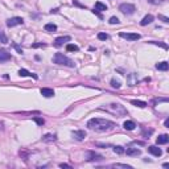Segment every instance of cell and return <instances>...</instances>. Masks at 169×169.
<instances>
[{"mask_svg": "<svg viewBox=\"0 0 169 169\" xmlns=\"http://www.w3.org/2000/svg\"><path fill=\"white\" fill-rule=\"evenodd\" d=\"M57 140V136L55 135H52V133H46L42 136V141H45V143H53Z\"/></svg>", "mask_w": 169, "mask_h": 169, "instance_id": "obj_13", "label": "cell"}, {"mask_svg": "<svg viewBox=\"0 0 169 169\" xmlns=\"http://www.w3.org/2000/svg\"><path fill=\"white\" fill-rule=\"evenodd\" d=\"M119 11L124 15H133L135 11H136V7L133 4H130V3H124V4H120L119 5Z\"/></svg>", "mask_w": 169, "mask_h": 169, "instance_id": "obj_4", "label": "cell"}, {"mask_svg": "<svg viewBox=\"0 0 169 169\" xmlns=\"http://www.w3.org/2000/svg\"><path fill=\"white\" fill-rule=\"evenodd\" d=\"M94 9L98 11V12H103V11H107V5L103 4V3H101V1H97V3H95Z\"/></svg>", "mask_w": 169, "mask_h": 169, "instance_id": "obj_21", "label": "cell"}, {"mask_svg": "<svg viewBox=\"0 0 169 169\" xmlns=\"http://www.w3.org/2000/svg\"><path fill=\"white\" fill-rule=\"evenodd\" d=\"M44 29H45L46 32H55V30H57V25L53 23H49V24H45Z\"/></svg>", "mask_w": 169, "mask_h": 169, "instance_id": "obj_22", "label": "cell"}, {"mask_svg": "<svg viewBox=\"0 0 169 169\" xmlns=\"http://www.w3.org/2000/svg\"><path fill=\"white\" fill-rule=\"evenodd\" d=\"M123 127H124V130H127V131H133L135 130V127H136V124H135V122H132V120H126L123 123Z\"/></svg>", "mask_w": 169, "mask_h": 169, "instance_id": "obj_15", "label": "cell"}, {"mask_svg": "<svg viewBox=\"0 0 169 169\" xmlns=\"http://www.w3.org/2000/svg\"><path fill=\"white\" fill-rule=\"evenodd\" d=\"M73 137H74L75 140H78V141H82V140L86 137V132L84 131H73Z\"/></svg>", "mask_w": 169, "mask_h": 169, "instance_id": "obj_12", "label": "cell"}, {"mask_svg": "<svg viewBox=\"0 0 169 169\" xmlns=\"http://www.w3.org/2000/svg\"><path fill=\"white\" fill-rule=\"evenodd\" d=\"M59 166H61V168H69V169H72V165H69V164H59Z\"/></svg>", "mask_w": 169, "mask_h": 169, "instance_id": "obj_37", "label": "cell"}, {"mask_svg": "<svg viewBox=\"0 0 169 169\" xmlns=\"http://www.w3.org/2000/svg\"><path fill=\"white\" fill-rule=\"evenodd\" d=\"M108 23H110L111 25H115V24H119V19H118L116 16H112V17H110V20H108Z\"/></svg>", "mask_w": 169, "mask_h": 169, "instance_id": "obj_29", "label": "cell"}, {"mask_svg": "<svg viewBox=\"0 0 169 169\" xmlns=\"http://www.w3.org/2000/svg\"><path fill=\"white\" fill-rule=\"evenodd\" d=\"M111 86H112V87H115V89H119V87H120V82L116 81V79H112V81H111Z\"/></svg>", "mask_w": 169, "mask_h": 169, "instance_id": "obj_31", "label": "cell"}, {"mask_svg": "<svg viewBox=\"0 0 169 169\" xmlns=\"http://www.w3.org/2000/svg\"><path fill=\"white\" fill-rule=\"evenodd\" d=\"M152 21H153V16H152V15H147V16L144 17L141 21H140V25L145 26V25H148V24H151Z\"/></svg>", "mask_w": 169, "mask_h": 169, "instance_id": "obj_19", "label": "cell"}, {"mask_svg": "<svg viewBox=\"0 0 169 169\" xmlns=\"http://www.w3.org/2000/svg\"><path fill=\"white\" fill-rule=\"evenodd\" d=\"M24 24V20L23 17H11V19L7 20V26H16V25H23Z\"/></svg>", "mask_w": 169, "mask_h": 169, "instance_id": "obj_5", "label": "cell"}, {"mask_svg": "<svg viewBox=\"0 0 169 169\" xmlns=\"http://www.w3.org/2000/svg\"><path fill=\"white\" fill-rule=\"evenodd\" d=\"M87 127L95 132H108L114 130L115 123L107 119H101V118H93L87 122Z\"/></svg>", "mask_w": 169, "mask_h": 169, "instance_id": "obj_1", "label": "cell"}, {"mask_svg": "<svg viewBox=\"0 0 169 169\" xmlns=\"http://www.w3.org/2000/svg\"><path fill=\"white\" fill-rule=\"evenodd\" d=\"M164 126H165L166 128H169V119H165V122H164Z\"/></svg>", "mask_w": 169, "mask_h": 169, "instance_id": "obj_38", "label": "cell"}, {"mask_svg": "<svg viewBox=\"0 0 169 169\" xmlns=\"http://www.w3.org/2000/svg\"><path fill=\"white\" fill-rule=\"evenodd\" d=\"M152 133H153V130H152V128H149V130H147V128H143V131H141V135H143L145 139H147V137H149Z\"/></svg>", "mask_w": 169, "mask_h": 169, "instance_id": "obj_25", "label": "cell"}, {"mask_svg": "<svg viewBox=\"0 0 169 169\" xmlns=\"http://www.w3.org/2000/svg\"><path fill=\"white\" fill-rule=\"evenodd\" d=\"M124 153H127V156H139L141 151L137 149V148H127V151Z\"/></svg>", "mask_w": 169, "mask_h": 169, "instance_id": "obj_14", "label": "cell"}, {"mask_svg": "<svg viewBox=\"0 0 169 169\" xmlns=\"http://www.w3.org/2000/svg\"><path fill=\"white\" fill-rule=\"evenodd\" d=\"M112 149H114V152L116 153V155H124V152H126V149L120 145H115Z\"/></svg>", "mask_w": 169, "mask_h": 169, "instance_id": "obj_23", "label": "cell"}, {"mask_svg": "<svg viewBox=\"0 0 169 169\" xmlns=\"http://www.w3.org/2000/svg\"><path fill=\"white\" fill-rule=\"evenodd\" d=\"M45 44H42V42H37V44H33L32 48H44Z\"/></svg>", "mask_w": 169, "mask_h": 169, "instance_id": "obj_33", "label": "cell"}, {"mask_svg": "<svg viewBox=\"0 0 169 169\" xmlns=\"http://www.w3.org/2000/svg\"><path fill=\"white\" fill-rule=\"evenodd\" d=\"M157 144H159V145H161V144H168V141H169V136L168 135H165V133H164V135H160L159 137H157Z\"/></svg>", "mask_w": 169, "mask_h": 169, "instance_id": "obj_18", "label": "cell"}, {"mask_svg": "<svg viewBox=\"0 0 169 169\" xmlns=\"http://www.w3.org/2000/svg\"><path fill=\"white\" fill-rule=\"evenodd\" d=\"M12 45H13V48H15V49H16V50H17V52L20 53V54H21V53H23V50H21V48H19V46L16 45V44H12Z\"/></svg>", "mask_w": 169, "mask_h": 169, "instance_id": "obj_36", "label": "cell"}, {"mask_svg": "<svg viewBox=\"0 0 169 169\" xmlns=\"http://www.w3.org/2000/svg\"><path fill=\"white\" fill-rule=\"evenodd\" d=\"M159 19L160 20H163L164 23H169V19L166 16H163V15H159Z\"/></svg>", "mask_w": 169, "mask_h": 169, "instance_id": "obj_34", "label": "cell"}, {"mask_svg": "<svg viewBox=\"0 0 169 169\" xmlns=\"http://www.w3.org/2000/svg\"><path fill=\"white\" fill-rule=\"evenodd\" d=\"M156 69L157 70H161V72H166V70L169 69V64L166 61L159 62V64H156Z\"/></svg>", "mask_w": 169, "mask_h": 169, "instance_id": "obj_17", "label": "cell"}, {"mask_svg": "<svg viewBox=\"0 0 169 169\" xmlns=\"http://www.w3.org/2000/svg\"><path fill=\"white\" fill-rule=\"evenodd\" d=\"M66 50H68V52H78L79 48L77 45H74V44H68V45H66Z\"/></svg>", "mask_w": 169, "mask_h": 169, "instance_id": "obj_24", "label": "cell"}, {"mask_svg": "<svg viewBox=\"0 0 169 169\" xmlns=\"http://www.w3.org/2000/svg\"><path fill=\"white\" fill-rule=\"evenodd\" d=\"M11 59V53H8L5 49H0V62H5Z\"/></svg>", "mask_w": 169, "mask_h": 169, "instance_id": "obj_11", "label": "cell"}, {"mask_svg": "<svg viewBox=\"0 0 169 169\" xmlns=\"http://www.w3.org/2000/svg\"><path fill=\"white\" fill-rule=\"evenodd\" d=\"M102 110H106L107 112H110V114L115 115V116H118V118L124 116V115L128 114L127 108H124V106H122V104H119V103H111V104H108V106H106V107H102Z\"/></svg>", "mask_w": 169, "mask_h": 169, "instance_id": "obj_2", "label": "cell"}, {"mask_svg": "<svg viewBox=\"0 0 169 169\" xmlns=\"http://www.w3.org/2000/svg\"><path fill=\"white\" fill-rule=\"evenodd\" d=\"M112 168H124V169H131L132 166L131 165H127V164H112Z\"/></svg>", "mask_w": 169, "mask_h": 169, "instance_id": "obj_26", "label": "cell"}, {"mask_svg": "<svg viewBox=\"0 0 169 169\" xmlns=\"http://www.w3.org/2000/svg\"><path fill=\"white\" fill-rule=\"evenodd\" d=\"M19 75H20V77H33L34 79H37V75L36 74H32V73L28 72L26 69H20V70H19Z\"/></svg>", "mask_w": 169, "mask_h": 169, "instance_id": "obj_16", "label": "cell"}, {"mask_svg": "<svg viewBox=\"0 0 169 169\" xmlns=\"http://www.w3.org/2000/svg\"><path fill=\"white\" fill-rule=\"evenodd\" d=\"M53 62L57 64V65H64V66H69V68H74L75 66L74 61L68 58V57L64 55L62 53H55L54 57H53Z\"/></svg>", "mask_w": 169, "mask_h": 169, "instance_id": "obj_3", "label": "cell"}, {"mask_svg": "<svg viewBox=\"0 0 169 169\" xmlns=\"http://www.w3.org/2000/svg\"><path fill=\"white\" fill-rule=\"evenodd\" d=\"M98 39L101 40V41H106L108 39V34L107 33H98Z\"/></svg>", "mask_w": 169, "mask_h": 169, "instance_id": "obj_30", "label": "cell"}, {"mask_svg": "<svg viewBox=\"0 0 169 169\" xmlns=\"http://www.w3.org/2000/svg\"><path fill=\"white\" fill-rule=\"evenodd\" d=\"M131 104L136 106V107H140V108H145L147 106H148L144 101H137V99H132V101H131Z\"/></svg>", "mask_w": 169, "mask_h": 169, "instance_id": "obj_20", "label": "cell"}, {"mask_svg": "<svg viewBox=\"0 0 169 169\" xmlns=\"http://www.w3.org/2000/svg\"><path fill=\"white\" fill-rule=\"evenodd\" d=\"M149 44H153V45H157V46H161L163 49H168V45L166 44H163V42H157V41H149Z\"/></svg>", "mask_w": 169, "mask_h": 169, "instance_id": "obj_27", "label": "cell"}, {"mask_svg": "<svg viewBox=\"0 0 169 169\" xmlns=\"http://www.w3.org/2000/svg\"><path fill=\"white\" fill-rule=\"evenodd\" d=\"M33 120L36 122V123L39 124V126H44V123H45V120H44V119H42V118H34V119H33Z\"/></svg>", "mask_w": 169, "mask_h": 169, "instance_id": "obj_32", "label": "cell"}, {"mask_svg": "<svg viewBox=\"0 0 169 169\" xmlns=\"http://www.w3.org/2000/svg\"><path fill=\"white\" fill-rule=\"evenodd\" d=\"M148 152L152 153L153 156H157V157H160L161 155H163L161 149H160L159 147H156V145H151V147H148Z\"/></svg>", "mask_w": 169, "mask_h": 169, "instance_id": "obj_10", "label": "cell"}, {"mask_svg": "<svg viewBox=\"0 0 169 169\" xmlns=\"http://www.w3.org/2000/svg\"><path fill=\"white\" fill-rule=\"evenodd\" d=\"M0 42H1V44H7V42H8L7 36L4 34V32H1V30H0Z\"/></svg>", "mask_w": 169, "mask_h": 169, "instance_id": "obj_28", "label": "cell"}, {"mask_svg": "<svg viewBox=\"0 0 169 169\" xmlns=\"http://www.w3.org/2000/svg\"><path fill=\"white\" fill-rule=\"evenodd\" d=\"M40 93H41L42 97H45V98L54 97V90H53V89H49V87H42L41 90H40Z\"/></svg>", "mask_w": 169, "mask_h": 169, "instance_id": "obj_9", "label": "cell"}, {"mask_svg": "<svg viewBox=\"0 0 169 169\" xmlns=\"http://www.w3.org/2000/svg\"><path fill=\"white\" fill-rule=\"evenodd\" d=\"M119 36L124 40H130V41H136V40L140 39V34L139 33H126V32H120Z\"/></svg>", "mask_w": 169, "mask_h": 169, "instance_id": "obj_6", "label": "cell"}, {"mask_svg": "<svg viewBox=\"0 0 169 169\" xmlns=\"http://www.w3.org/2000/svg\"><path fill=\"white\" fill-rule=\"evenodd\" d=\"M103 157L101 155H98V153L93 152V151H87L86 152V160L87 161H95V160H102Z\"/></svg>", "mask_w": 169, "mask_h": 169, "instance_id": "obj_7", "label": "cell"}, {"mask_svg": "<svg viewBox=\"0 0 169 169\" xmlns=\"http://www.w3.org/2000/svg\"><path fill=\"white\" fill-rule=\"evenodd\" d=\"M72 40V37L70 36H62V37H57V39L54 40V46H57V48H59V46H62L65 42L70 41Z\"/></svg>", "mask_w": 169, "mask_h": 169, "instance_id": "obj_8", "label": "cell"}, {"mask_svg": "<svg viewBox=\"0 0 169 169\" xmlns=\"http://www.w3.org/2000/svg\"><path fill=\"white\" fill-rule=\"evenodd\" d=\"M73 4H74V5H77V7H81V8H84V5L79 3L78 0H73Z\"/></svg>", "mask_w": 169, "mask_h": 169, "instance_id": "obj_35", "label": "cell"}]
</instances>
